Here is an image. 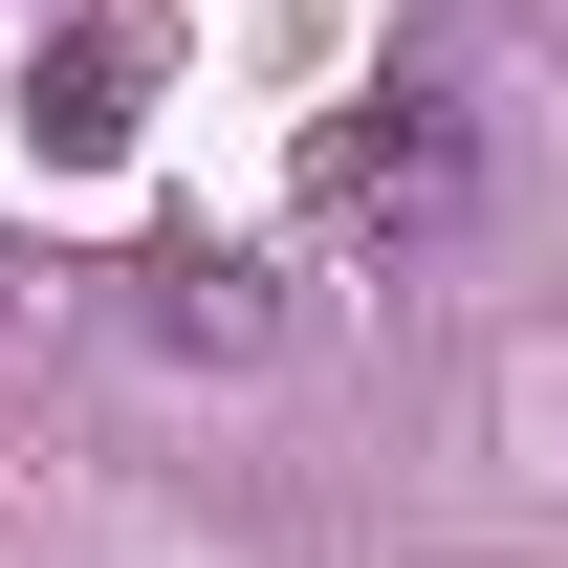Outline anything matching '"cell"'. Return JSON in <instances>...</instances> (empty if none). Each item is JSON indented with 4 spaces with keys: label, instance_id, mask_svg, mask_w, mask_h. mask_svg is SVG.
Instances as JSON below:
<instances>
[{
    "label": "cell",
    "instance_id": "obj_1",
    "mask_svg": "<svg viewBox=\"0 0 568 568\" xmlns=\"http://www.w3.org/2000/svg\"><path fill=\"white\" fill-rule=\"evenodd\" d=\"M459 88H372V110H328V153H306V219L328 241H437L459 219Z\"/></svg>",
    "mask_w": 568,
    "mask_h": 568
},
{
    "label": "cell",
    "instance_id": "obj_2",
    "mask_svg": "<svg viewBox=\"0 0 568 568\" xmlns=\"http://www.w3.org/2000/svg\"><path fill=\"white\" fill-rule=\"evenodd\" d=\"M132 328H153V351H219V372H241L284 306H263V263H219V241H153V263H132Z\"/></svg>",
    "mask_w": 568,
    "mask_h": 568
},
{
    "label": "cell",
    "instance_id": "obj_3",
    "mask_svg": "<svg viewBox=\"0 0 568 568\" xmlns=\"http://www.w3.org/2000/svg\"><path fill=\"white\" fill-rule=\"evenodd\" d=\"M22 132H44V153H110V132H132V44H44Z\"/></svg>",
    "mask_w": 568,
    "mask_h": 568
}]
</instances>
